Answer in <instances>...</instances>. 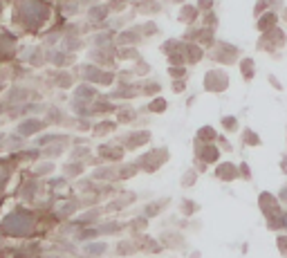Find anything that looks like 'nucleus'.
I'll return each mask as SVG.
<instances>
[{
  "label": "nucleus",
  "instance_id": "14",
  "mask_svg": "<svg viewBox=\"0 0 287 258\" xmlns=\"http://www.w3.org/2000/svg\"><path fill=\"white\" fill-rule=\"evenodd\" d=\"M236 56H238V50H236V45L220 43V52L216 54V61H220V63H229V61H234Z\"/></svg>",
  "mask_w": 287,
  "mask_h": 258
},
{
  "label": "nucleus",
  "instance_id": "44",
  "mask_svg": "<svg viewBox=\"0 0 287 258\" xmlns=\"http://www.w3.org/2000/svg\"><path fill=\"white\" fill-rule=\"evenodd\" d=\"M184 38H186V41H188V38H193V41H195V38H200V30H198V27H191V32H186Z\"/></svg>",
  "mask_w": 287,
  "mask_h": 258
},
{
  "label": "nucleus",
  "instance_id": "48",
  "mask_svg": "<svg viewBox=\"0 0 287 258\" xmlns=\"http://www.w3.org/2000/svg\"><path fill=\"white\" fill-rule=\"evenodd\" d=\"M2 141H5V135H0V144H2Z\"/></svg>",
  "mask_w": 287,
  "mask_h": 258
},
{
  "label": "nucleus",
  "instance_id": "38",
  "mask_svg": "<svg viewBox=\"0 0 287 258\" xmlns=\"http://www.w3.org/2000/svg\"><path fill=\"white\" fill-rule=\"evenodd\" d=\"M218 144H220V151H227V153H231V144H229V139L224 135H218Z\"/></svg>",
  "mask_w": 287,
  "mask_h": 258
},
{
  "label": "nucleus",
  "instance_id": "7",
  "mask_svg": "<svg viewBox=\"0 0 287 258\" xmlns=\"http://www.w3.org/2000/svg\"><path fill=\"white\" fill-rule=\"evenodd\" d=\"M47 126V121H43V119H36V117H30L25 119V121L18 123V135L20 137H32L36 135L38 130H43Z\"/></svg>",
  "mask_w": 287,
  "mask_h": 258
},
{
  "label": "nucleus",
  "instance_id": "46",
  "mask_svg": "<svg viewBox=\"0 0 287 258\" xmlns=\"http://www.w3.org/2000/svg\"><path fill=\"white\" fill-rule=\"evenodd\" d=\"M270 83L271 86H274V88H278V90H283V86H281V81H278V79H276L274 74H270Z\"/></svg>",
  "mask_w": 287,
  "mask_h": 258
},
{
  "label": "nucleus",
  "instance_id": "1",
  "mask_svg": "<svg viewBox=\"0 0 287 258\" xmlns=\"http://www.w3.org/2000/svg\"><path fill=\"white\" fill-rule=\"evenodd\" d=\"M0 234L9 238H30L36 234V216L30 209L18 206L0 220Z\"/></svg>",
  "mask_w": 287,
  "mask_h": 258
},
{
  "label": "nucleus",
  "instance_id": "28",
  "mask_svg": "<svg viewBox=\"0 0 287 258\" xmlns=\"http://www.w3.org/2000/svg\"><path fill=\"white\" fill-rule=\"evenodd\" d=\"M222 128L227 130V133H236V130H238V119L231 117V115H229V117H222Z\"/></svg>",
  "mask_w": 287,
  "mask_h": 258
},
{
  "label": "nucleus",
  "instance_id": "9",
  "mask_svg": "<svg viewBox=\"0 0 287 258\" xmlns=\"http://www.w3.org/2000/svg\"><path fill=\"white\" fill-rule=\"evenodd\" d=\"M148 141H151V133H148V130H137V133L126 135L123 146L133 151V148H139V146H144V144H148Z\"/></svg>",
  "mask_w": 287,
  "mask_h": 258
},
{
  "label": "nucleus",
  "instance_id": "23",
  "mask_svg": "<svg viewBox=\"0 0 287 258\" xmlns=\"http://www.w3.org/2000/svg\"><path fill=\"white\" fill-rule=\"evenodd\" d=\"M139 247H137V242H119L117 245V256H128V254H133V252H137Z\"/></svg>",
  "mask_w": 287,
  "mask_h": 258
},
{
  "label": "nucleus",
  "instance_id": "2",
  "mask_svg": "<svg viewBox=\"0 0 287 258\" xmlns=\"http://www.w3.org/2000/svg\"><path fill=\"white\" fill-rule=\"evenodd\" d=\"M18 14H20V18H23L25 27L36 30V27H41V25L47 20V16H50V7H47L43 0H23L20 7H18Z\"/></svg>",
  "mask_w": 287,
  "mask_h": 258
},
{
  "label": "nucleus",
  "instance_id": "39",
  "mask_svg": "<svg viewBox=\"0 0 287 258\" xmlns=\"http://www.w3.org/2000/svg\"><path fill=\"white\" fill-rule=\"evenodd\" d=\"M117 56H119V59H135V56H137V50H119Z\"/></svg>",
  "mask_w": 287,
  "mask_h": 258
},
{
  "label": "nucleus",
  "instance_id": "4",
  "mask_svg": "<svg viewBox=\"0 0 287 258\" xmlns=\"http://www.w3.org/2000/svg\"><path fill=\"white\" fill-rule=\"evenodd\" d=\"M229 88V76L224 70H209L204 74V90L209 92H222Z\"/></svg>",
  "mask_w": 287,
  "mask_h": 258
},
{
  "label": "nucleus",
  "instance_id": "43",
  "mask_svg": "<svg viewBox=\"0 0 287 258\" xmlns=\"http://www.w3.org/2000/svg\"><path fill=\"white\" fill-rule=\"evenodd\" d=\"M52 169H54L52 164H41L38 169H36V175H47V173H50Z\"/></svg>",
  "mask_w": 287,
  "mask_h": 258
},
{
  "label": "nucleus",
  "instance_id": "25",
  "mask_svg": "<svg viewBox=\"0 0 287 258\" xmlns=\"http://www.w3.org/2000/svg\"><path fill=\"white\" fill-rule=\"evenodd\" d=\"M94 88H90V86H85V83H83V86H79V88H76V97H79V99L81 101H85V99H92L94 97Z\"/></svg>",
  "mask_w": 287,
  "mask_h": 258
},
{
  "label": "nucleus",
  "instance_id": "12",
  "mask_svg": "<svg viewBox=\"0 0 287 258\" xmlns=\"http://www.w3.org/2000/svg\"><path fill=\"white\" fill-rule=\"evenodd\" d=\"M106 252H108V242H103V241H90L81 245V254H85L88 258L103 256Z\"/></svg>",
  "mask_w": 287,
  "mask_h": 258
},
{
  "label": "nucleus",
  "instance_id": "8",
  "mask_svg": "<svg viewBox=\"0 0 287 258\" xmlns=\"http://www.w3.org/2000/svg\"><path fill=\"white\" fill-rule=\"evenodd\" d=\"M99 153H101V159H108V162H121V157H123V148L117 146L115 141H110V144H101Z\"/></svg>",
  "mask_w": 287,
  "mask_h": 258
},
{
  "label": "nucleus",
  "instance_id": "3",
  "mask_svg": "<svg viewBox=\"0 0 287 258\" xmlns=\"http://www.w3.org/2000/svg\"><path fill=\"white\" fill-rule=\"evenodd\" d=\"M166 159H169V151L166 148H157V151H151L146 155H141L135 166L141 171H146V173H152V171H157L159 166L164 164Z\"/></svg>",
  "mask_w": 287,
  "mask_h": 258
},
{
  "label": "nucleus",
  "instance_id": "13",
  "mask_svg": "<svg viewBox=\"0 0 287 258\" xmlns=\"http://www.w3.org/2000/svg\"><path fill=\"white\" fill-rule=\"evenodd\" d=\"M276 23H278V14L276 12H265L258 16V32H270L276 27Z\"/></svg>",
  "mask_w": 287,
  "mask_h": 258
},
{
  "label": "nucleus",
  "instance_id": "10",
  "mask_svg": "<svg viewBox=\"0 0 287 258\" xmlns=\"http://www.w3.org/2000/svg\"><path fill=\"white\" fill-rule=\"evenodd\" d=\"M285 45V34H283L278 27H274V30L265 32L263 36V50H271V47H281Z\"/></svg>",
  "mask_w": 287,
  "mask_h": 258
},
{
  "label": "nucleus",
  "instance_id": "26",
  "mask_svg": "<svg viewBox=\"0 0 287 258\" xmlns=\"http://www.w3.org/2000/svg\"><path fill=\"white\" fill-rule=\"evenodd\" d=\"M27 90H12V92H7V99L12 101V103H20V99H27Z\"/></svg>",
  "mask_w": 287,
  "mask_h": 258
},
{
  "label": "nucleus",
  "instance_id": "15",
  "mask_svg": "<svg viewBox=\"0 0 287 258\" xmlns=\"http://www.w3.org/2000/svg\"><path fill=\"white\" fill-rule=\"evenodd\" d=\"M195 137H198V144H213L218 139V133L213 126H202V128H198Z\"/></svg>",
  "mask_w": 287,
  "mask_h": 258
},
{
  "label": "nucleus",
  "instance_id": "49",
  "mask_svg": "<svg viewBox=\"0 0 287 258\" xmlns=\"http://www.w3.org/2000/svg\"><path fill=\"white\" fill-rule=\"evenodd\" d=\"M170 2H184V0H170Z\"/></svg>",
  "mask_w": 287,
  "mask_h": 258
},
{
  "label": "nucleus",
  "instance_id": "17",
  "mask_svg": "<svg viewBox=\"0 0 287 258\" xmlns=\"http://www.w3.org/2000/svg\"><path fill=\"white\" fill-rule=\"evenodd\" d=\"M195 18H198V7L195 5H184L182 7V12H180V20L184 25L186 23H193Z\"/></svg>",
  "mask_w": 287,
  "mask_h": 258
},
{
  "label": "nucleus",
  "instance_id": "20",
  "mask_svg": "<svg viewBox=\"0 0 287 258\" xmlns=\"http://www.w3.org/2000/svg\"><path fill=\"white\" fill-rule=\"evenodd\" d=\"M108 12H110V9H108L106 5H97V7H92V9H90V20H106L108 18Z\"/></svg>",
  "mask_w": 287,
  "mask_h": 258
},
{
  "label": "nucleus",
  "instance_id": "19",
  "mask_svg": "<svg viewBox=\"0 0 287 258\" xmlns=\"http://www.w3.org/2000/svg\"><path fill=\"white\" fill-rule=\"evenodd\" d=\"M240 72H242V76H245L247 81H252V79H253V74H256V68H253V61H252V59H242V61H240Z\"/></svg>",
  "mask_w": 287,
  "mask_h": 258
},
{
  "label": "nucleus",
  "instance_id": "30",
  "mask_svg": "<svg viewBox=\"0 0 287 258\" xmlns=\"http://www.w3.org/2000/svg\"><path fill=\"white\" fill-rule=\"evenodd\" d=\"M195 180H198V173L195 171H186L184 175H182V187L186 189V187H193Z\"/></svg>",
  "mask_w": 287,
  "mask_h": 258
},
{
  "label": "nucleus",
  "instance_id": "40",
  "mask_svg": "<svg viewBox=\"0 0 287 258\" xmlns=\"http://www.w3.org/2000/svg\"><path fill=\"white\" fill-rule=\"evenodd\" d=\"M211 5H213V0H198V12L200 9H202V12H209V9H211Z\"/></svg>",
  "mask_w": 287,
  "mask_h": 258
},
{
  "label": "nucleus",
  "instance_id": "34",
  "mask_svg": "<svg viewBox=\"0 0 287 258\" xmlns=\"http://www.w3.org/2000/svg\"><path fill=\"white\" fill-rule=\"evenodd\" d=\"M169 74L170 76H184V74H186V68H184V65H170Z\"/></svg>",
  "mask_w": 287,
  "mask_h": 258
},
{
  "label": "nucleus",
  "instance_id": "24",
  "mask_svg": "<svg viewBox=\"0 0 287 258\" xmlns=\"http://www.w3.org/2000/svg\"><path fill=\"white\" fill-rule=\"evenodd\" d=\"M137 117V112L133 110V108H119V115H117V119L121 123H128V121H133V119Z\"/></svg>",
  "mask_w": 287,
  "mask_h": 258
},
{
  "label": "nucleus",
  "instance_id": "5",
  "mask_svg": "<svg viewBox=\"0 0 287 258\" xmlns=\"http://www.w3.org/2000/svg\"><path fill=\"white\" fill-rule=\"evenodd\" d=\"M258 205H260V209H263V213H265V218L270 220V218H274V216H278V213L283 211V206H281V202H278V198L276 195H271V193H260V198H258Z\"/></svg>",
  "mask_w": 287,
  "mask_h": 258
},
{
  "label": "nucleus",
  "instance_id": "47",
  "mask_svg": "<svg viewBox=\"0 0 287 258\" xmlns=\"http://www.w3.org/2000/svg\"><path fill=\"white\" fill-rule=\"evenodd\" d=\"M139 65V68H137V74H146L148 72V68H146V63H144V61H141V63H137Z\"/></svg>",
  "mask_w": 287,
  "mask_h": 258
},
{
  "label": "nucleus",
  "instance_id": "21",
  "mask_svg": "<svg viewBox=\"0 0 287 258\" xmlns=\"http://www.w3.org/2000/svg\"><path fill=\"white\" fill-rule=\"evenodd\" d=\"M198 209H200L198 202H193V200H182V205H180L182 216H193V213H198Z\"/></svg>",
  "mask_w": 287,
  "mask_h": 258
},
{
  "label": "nucleus",
  "instance_id": "35",
  "mask_svg": "<svg viewBox=\"0 0 287 258\" xmlns=\"http://www.w3.org/2000/svg\"><path fill=\"white\" fill-rule=\"evenodd\" d=\"M204 25H209V30L218 25V16L213 12H204Z\"/></svg>",
  "mask_w": 287,
  "mask_h": 258
},
{
  "label": "nucleus",
  "instance_id": "18",
  "mask_svg": "<svg viewBox=\"0 0 287 258\" xmlns=\"http://www.w3.org/2000/svg\"><path fill=\"white\" fill-rule=\"evenodd\" d=\"M242 144H247V146H260L263 141H260V137L252 128H245L242 130Z\"/></svg>",
  "mask_w": 287,
  "mask_h": 258
},
{
  "label": "nucleus",
  "instance_id": "11",
  "mask_svg": "<svg viewBox=\"0 0 287 258\" xmlns=\"http://www.w3.org/2000/svg\"><path fill=\"white\" fill-rule=\"evenodd\" d=\"M216 177L222 180V182H234L238 180V166L231 164V162H224V164L216 166Z\"/></svg>",
  "mask_w": 287,
  "mask_h": 258
},
{
  "label": "nucleus",
  "instance_id": "22",
  "mask_svg": "<svg viewBox=\"0 0 287 258\" xmlns=\"http://www.w3.org/2000/svg\"><path fill=\"white\" fill-rule=\"evenodd\" d=\"M166 205V200H159V202H151L146 205V211H144V218H151V216H159L162 213V206Z\"/></svg>",
  "mask_w": 287,
  "mask_h": 258
},
{
  "label": "nucleus",
  "instance_id": "27",
  "mask_svg": "<svg viewBox=\"0 0 287 258\" xmlns=\"http://www.w3.org/2000/svg\"><path fill=\"white\" fill-rule=\"evenodd\" d=\"M148 110L151 112H164L166 110V99H162V97L152 99L151 103H148Z\"/></svg>",
  "mask_w": 287,
  "mask_h": 258
},
{
  "label": "nucleus",
  "instance_id": "41",
  "mask_svg": "<svg viewBox=\"0 0 287 258\" xmlns=\"http://www.w3.org/2000/svg\"><path fill=\"white\" fill-rule=\"evenodd\" d=\"M157 25H155V23H146V25H144V36H151V34H157Z\"/></svg>",
  "mask_w": 287,
  "mask_h": 258
},
{
  "label": "nucleus",
  "instance_id": "32",
  "mask_svg": "<svg viewBox=\"0 0 287 258\" xmlns=\"http://www.w3.org/2000/svg\"><path fill=\"white\" fill-rule=\"evenodd\" d=\"M115 128H117V123L115 121H103L101 126L94 128V133H97V135H103V133H110V130H115Z\"/></svg>",
  "mask_w": 287,
  "mask_h": 258
},
{
  "label": "nucleus",
  "instance_id": "50",
  "mask_svg": "<svg viewBox=\"0 0 287 258\" xmlns=\"http://www.w3.org/2000/svg\"><path fill=\"white\" fill-rule=\"evenodd\" d=\"M285 18H287V9H285Z\"/></svg>",
  "mask_w": 287,
  "mask_h": 258
},
{
  "label": "nucleus",
  "instance_id": "45",
  "mask_svg": "<svg viewBox=\"0 0 287 258\" xmlns=\"http://www.w3.org/2000/svg\"><path fill=\"white\" fill-rule=\"evenodd\" d=\"M184 88H186V83L182 81V79H177V81L173 83V90H175V92H182V90H184Z\"/></svg>",
  "mask_w": 287,
  "mask_h": 258
},
{
  "label": "nucleus",
  "instance_id": "6",
  "mask_svg": "<svg viewBox=\"0 0 287 258\" xmlns=\"http://www.w3.org/2000/svg\"><path fill=\"white\" fill-rule=\"evenodd\" d=\"M198 159L204 166L216 164L218 159H220V148L216 144H198Z\"/></svg>",
  "mask_w": 287,
  "mask_h": 258
},
{
  "label": "nucleus",
  "instance_id": "42",
  "mask_svg": "<svg viewBox=\"0 0 287 258\" xmlns=\"http://www.w3.org/2000/svg\"><path fill=\"white\" fill-rule=\"evenodd\" d=\"M159 90H162V86H159L157 81H152V83H148L146 88H144V92H146V94H152V92H159Z\"/></svg>",
  "mask_w": 287,
  "mask_h": 258
},
{
  "label": "nucleus",
  "instance_id": "29",
  "mask_svg": "<svg viewBox=\"0 0 287 258\" xmlns=\"http://www.w3.org/2000/svg\"><path fill=\"white\" fill-rule=\"evenodd\" d=\"M238 177H242L245 182H252V169H249V164H247V162L238 164Z\"/></svg>",
  "mask_w": 287,
  "mask_h": 258
},
{
  "label": "nucleus",
  "instance_id": "36",
  "mask_svg": "<svg viewBox=\"0 0 287 258\" xmlns=\"http://www.w3.org/2000/svg\"><path fill=\"white\" fill-rule=\"evenodd\" d=\"M65 171H68V175H79V173L83 171V164L74 162V164H68V166H65Z\"/></svg>",
  "mask_w": 287,
  "mask_h": 258
},
{
  "label": "nucleus",
  "instance_id": "37",
  "mask_svg": "<svg viewBox=\"0 0 287 258\" xmlns=\"http://www.w3.org/2000/svg\"><path fill=\"white\" fill-rule=\"evenodd\" d=\"M276 245H278V252H281L283 256H287V236H278V238H276Z\"/></svg>",
  "mask_w": 287,
  "mask_h": 258
},
{
  "label": "nucleus",
  "instance_id": "31",
  "mask_svg": "<svg viewBox=\"0 0 287 258\" xmlns=\"http://www.w3.org/2000/svg\"><path fill=\"white\" fill-rule=\"evenodd\" d=\"M117 41L119 43H137L139 41V32H123Z\"/></svg>",
  "mask_w": 287,
  "mask_h": 258
},
{
  "label": "nucleus",
  "instance_id": "33",
  "mask_svg": "<svg viewBox=\"0 0 287 258\" xmlns=\"http://www.w3.org/2000/svg\"><path fill=\"white\" fill-rule=\"evenodd\" d=\"M267 7H271V0H258L256 7H253V12H256V16H260V14L267 12Z\"/></svg>",
  "mask_w": 287,
  "mask_h": 258
},
{
  "label": "nucleus",
  "instance_id": "16",
  "mask_svg": "<svg viewBox=\"0 0 287 258\" xmlns=\"http://www.w3.org/2000/svg\"><path fill=\"white\" fill-rule=\"evenodd\" d=\"M182 56H184V61L188 65H193L202 59V50L198 45H182Z\"/></svg>",
  "mask_w": 287,
  "mask_h": 258
}]
</instances>
